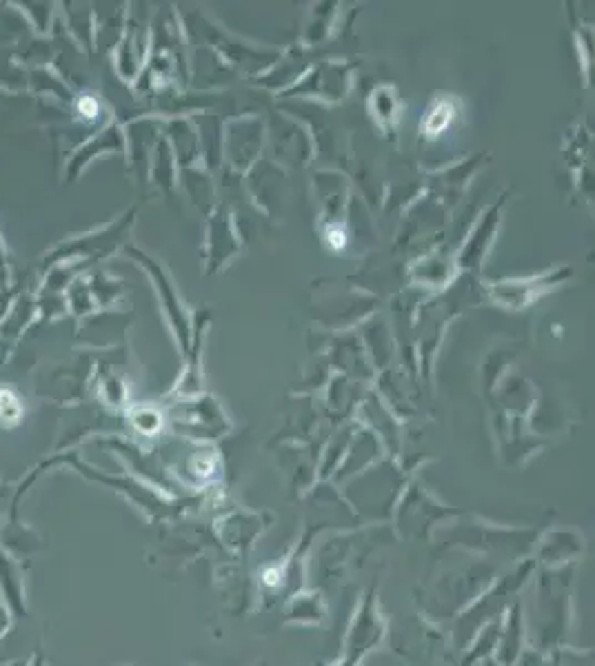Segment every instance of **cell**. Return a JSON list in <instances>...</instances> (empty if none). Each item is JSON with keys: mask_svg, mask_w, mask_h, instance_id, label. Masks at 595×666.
<instances>
[{"mask_svg": "<svg viewBox=\"0 0 595 666\" xmlns=\"http://www.w3.org/2000/svg\"><path fill=\"white\" fill-rule=\"evenodd\" d=\"M18 416H20L18 398H16V395H13L11 391L3 389V391H0V418L9 420V422H16Z\"/></svg>", "mask_w": 595, "mask_h": 666, "instance_id": "1", "label": "cell"}, {"mask_svg": "<svg viewBox=\"0 0 595 666\" xmlns=\"http://www.w3.org/2000/svg\"><path fill=\"white\" fill-rule=\"evenodd\" d=\"M78 111L82 113V116H87V118H96L98 116V103L94 101V98L84 96V98H80V103H78Z\"/></svg>", "mask_w": 595, "mask_h": 666, "instance_id": "2", "label": "cell"}]
</instances>
